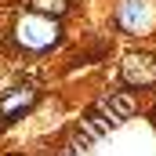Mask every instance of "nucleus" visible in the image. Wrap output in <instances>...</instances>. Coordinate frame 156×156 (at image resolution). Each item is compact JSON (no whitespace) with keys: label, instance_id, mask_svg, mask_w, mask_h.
I'll return each mask as SVG.
<instances>
[{"label":"nucleus","instance_id":"1","mask_svg":"<svg viewBox=\"0 0 156 156\" xmlns=\"http://www.w3.org/2000/svg\"><path fill=\"white\" fill-rule=\"evenodd\" d=\"M11 40H15V47H22V51H29V55H44V51H51V47L62 40V26H58V18L26 11V15L15 18Z\"/></svg>","mask_w":156,"mask_h":156},{"label":"nucleus","instance_id":"2","mask_svg":"<svg viewBox=\"0 0 156 156\" xmlns=\"http://www.w3.org/2000/svg\"><path fill=\"white\" fill-rule=\"evenodd\" d=\"M116 26L131 37H145L156 29V0H116Z\"/></svg>","mask_w":156,"mask_h":156},{"label":"nucleus","instance_id":"3","mask_svg":"<svg viewBox=\"0 0 156 156\" xmlns=\"http://www.w3.org/2000/svg\"><path fill=\"white\" fill-rule=\"evenodd\" d=\"M120 80L127 87H153L156 83V55L153 51H131V55H123Z\"/></svg>","mask_w":156,"mask_h":156},{"label":"nucleus","instance_id":"4","mask_svg":"<svg viewBox=\"0 0 156 156\" xmlns=\"http://www.w3.org/2000/svg\"><path fill=\"white\" fill-rule=\"evenodd\" d=\"M37 102V87L22 83V87H11L7 94H0V123H15L22 113H29Z\"/></svg>","mask_w":156,"mask_h":156},{"label":"nucleus","instance_id":"5","mask_svg":"<svg viewBox=\"0 0 156 156\" xmlns=\"http://www.w3.org/2000/svg\"><path fill=\"white\" fill-rule=\"evenodd\" d=\"M69 4H73V0H29V7H33L37 15H47V18H62V15L69 11Z\"/></svg>","mask_w":156,"mask_h":156},{"label":"nucleus","instance_id":"6","mask_svg":"<svg viewBox=\"0 0 156 156\" xmlns=\"http://www.w3.org/2000/svg\"><path fill=\"white\" fill-rule=\"evenodd\" d=\"M11 156H18V153H11Z\"/></svg>","mask_w":156,"mask_h":156}]
</instances>
